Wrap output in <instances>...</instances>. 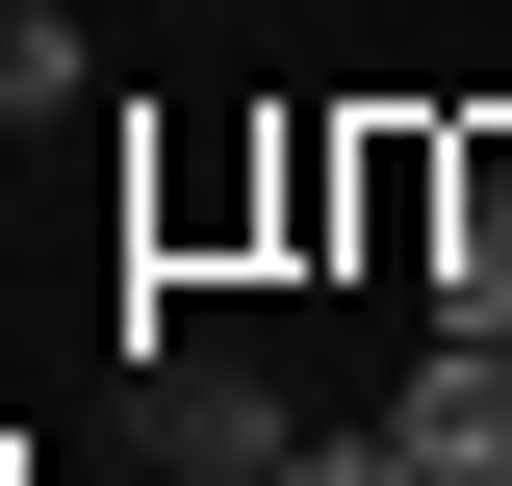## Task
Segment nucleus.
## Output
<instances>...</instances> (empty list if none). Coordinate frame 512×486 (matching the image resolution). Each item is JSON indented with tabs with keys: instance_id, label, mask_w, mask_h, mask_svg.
<instances>
[{
	"instance_id": "20e7f679",
	"label": "nucleus",
	"mask_w": 512,
	"mask_h": 486,
	"mask_svg": "<svg viewBox=\"0 0 512 486\" xmlns=\"http://www.w3.org/2000/svg\"><path fill=\"white\" fill-rule=\"evenodd\" d=\"M333 256L436 307V103H359V180H333Z\"/></svg>"
},
{
	"instance_id": "39448f33",
	"label": "nucleus",
	"mask_w": 512,
	"mask_h": 486,
	"mask_svg": "<svg viewBox=\"0 0 512 486\" xmlns=\"http://www.w3.org/2000/svg\"><path fill=\"white\" fill-rule=\"evenodd\" d=\"M410 461H436V486H512V333H436V359H410Z\"/></svg>"
},
{
	"instance_id": "423d86ee",
	"label": "nucleus",
	"mask_w": 512,
	"mask_h": 486,
	"mask_svg": "<svg viewBox=\"0 0 512 486\" xmlns=\"http://www.w3.org/2000/svg\"><path fill=\"white\" fill-rule=\"evenodd\" d=\"M77 77H103V52H77L52 0H0V128H26V103H77Z\"/></svg>"
},
{
	"instance_id": "f257e3e1",
	"label": "nucleus",
	"mask_w": 512,
	"mask_h": 486,
	"mask_svg": "<svg viewBox=\"0 0 512 486\" xmlns=\"http://www.w3.org/2000/svg\"><path fill=\"white\" fill-rule=\"evenodd\" d=\"M128 256H154V282L282 256V128H154V154H128Z\"/></svg>"
},
{
	"instance_id": "f03ea898",
	"label": "nucleus",
	"mask_w": 512,
	"mask_h": 486,
	"mask_svg": "<svg viewBox=\"0 0 512 486\" xmlns=\"http://www.w3.org/2000/svg\"><path fill=\"white\" fill-rule=\"evenodd\" d=\"M436 333H512V103H436Z\"/></svg>"
},
{
	"instance_id": "0eeeda50",
	"label": "nucleus",
	"mask_w": 512,
	"mask_h": 486,
	"mask_svg": "<svg viewBox=\"0 0 512 486\" xmlns=\"http://www.w3.org/2000/svg\"><path fill=\"white\" fill-rule=\"evenodd\" d=\"M282 486H436V461H410V410H359V435H308Z\"/></svg>"
},
{
	"instance_id": "7ed1b4c3",
	"label": "nucleus",
	"mask_w": 512,
	"mask_h": 486,
	"mask_svg": "<svg viewBox=\"0 0 512 486\" xmlns=\"http://www.w3.org/2000/svg\"><path fill=\"white\" fill-rule=\"evenodd\" d=\"M282 461H308V410L256 359H154V486H282Z\"/></svg>"
}]
</instances>
